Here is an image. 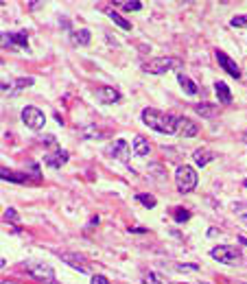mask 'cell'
<instances>
[{
	"label": "cell",
	"mask_w": 247,
	"mask_h": 284,
	"mask_svg": "<svg viewBox=\"0 0 247 284\" xmlns=\"http://www.w3.org/2000/svg\"><path fill=\"white\" fill-rule=\"evenodd\" d=\"M142 122L149 125L151 129L160 131V134H177V118L171 116L166 112H160V109H149L147 107L142 112Z\"/></svg>",
	"instance_id": "1"
},
{
	"label": "cell",
	"mask_w": 247,
	"mask_h": 284,
	"mask_svg": "<svg viewBox=\"0 0 247 284\" xmlns=\"http://www.w3.org/2000/svg\"><path fill=\"white\" fill-rule=\"evenodd\" d=\"M22 269L27 271L31 278H35L37 282H44V284H57L55 280V271L50 269V265L46 262H37V260H27L22 265Z\"/></svg>",
	"instance_id": "2"
},
{
	"label": "cell",
	"mask_w": 247,
	"mask_h": 284,
	"mask_svg": "<svg viewBox=\"0 0 247 284\" xmlns=\"http://www.w3.org/2000/svg\"><path fill=\"white\" fill-rule=\"evenodd\" d=\"M175 182H177V188H180V192H193L195 188H197V173H195L190 166H177L175 170Z\"/></svg>",
	"instance_id": "3"
},
{
	"label": "cell",
	"mask_w": 247,
	"mask_h": 284,
	"mask_svg": "<svg viewBox=\"0 0 247 284\" xmlns=\"http://www.w3.org/2000/svg\"><path fill=\"white\" fill-rule=\"evenodd\" d=\"M177 66H180V61L173 59V57H158V59L145 61V64H142V70L149 74H164L171 68H177Z\"/></svg>",
	"instance_id": "4"
},
{
	"label": "cell",
	"mask_w": 247,
	"mask_h": 284,
	"mask_svg": "<svg viewBox=\"0 0 247 284\" xmlns=\"http://www.w3.org/2000/svg\"><path fill=\"white\" fill-rule=\"evenodd\" d=\"M210 256L223 265H236V262H241V249L232 247V245H219L210 251Z\"/></svg>",
	"instance_id": "5"
},
{
	"label": "cell",
	"mask_w": 247,
	"mask_h": 284,
	"mask_svg": "<svg viewBox=\"0 0 247 284\" xmlns=\"http://www.w3.org/2000/svg\"><path fill=\"white\" fill-rule=\"evenodd\" d=\"M22 120H24V125H27L29 129L40 131L42 127H44V122H46V116H44V112H40L37 107L27 105V107L22 109Z\"/></svg>",
	"instance_id": "6"
},
{
	"label": "cell",
	"mask_w": 247,
	"mask_h": 284,
	"mask_svg": "<svg viewBox=\"0 0 247 284\" xmlns=\"http://www.w3.org/2000/svg\"><path fill=\"white\" fill-rule=\"evenodd\" d=\"M59 258H62V262H66V265H70L72 269H77V271H83V273H90V262H88V258L83 256V253H79V251H59L57 253Z\"/></svg>",
	"instance_id": "7"
},
{
	"label": "cell",
	"mask_w": 247,
	"mask_h": 284,
	"mask_svg": "<svg viewBox=\"0 0 247 284\" xmlns=\"http://www.w3.org/2000/svg\"><path fill=\"white\" fill-rule=\"evenodd\" d=\"M29 85H33V77H18V79H11L9 83H2V92L7 96H16L20 90H24Z\"/></svg>",
	"instance_id": "8"
},
{
	"label": "cell",
	"mask_w": 247,
	"mask_h": 284,
	"mask_svg": "<svg viewBox=\"0 0 247 284\" xmlns=\"http://www.w3.org/2000/svg\"><path fill=\"white\" fill-rule=\"evenodd\" d=\"M177 134L186 135V138H193V135L199 134V125L195 120H190V118L180 116L177 118Z\"/></svg>",
	"instance_id": "9"
},
{
	"label": "cell",
	"mask_w": 247,
	"mask_h": 284,
	"mask_svg": "<svg viewBox=\"0 0 247 284\" xmlns=\"http://www.w3.org/2000/svg\"><path fill=\"white\" fill-rule=\"evenodd\" d=\"M216 61H219V66L225 70V72L230 74V77H234V79H238V77H241V70H238V66L234 64V61L230 59V57L225 55L223 50H216Z\"/></svg>",
	"instance_id": "10"
},
{
	"label": "cell",
	"mask_w": 247,
	"mask_h": 284,
	"mask_svg": "<svg viewBox=\"0 0 247 284\" xmlns=\"http://www.w3.org/2000/svg\"><path fill=\"white\" fill-rule=\"evenodd\" d=\"M2 39H5V46H20V48L29 46V35L24 33V31H18V33H2Z\"/></svg>",
	"instance_id": "11"
},
{
	"label": "cell",
	"mask_w": 247,
	"mask_h": 284,
	"mask_svg": "<svg viewBox=\"0 0 247 284\" xmlns=\"http://www.w3.org/2000/svg\"><path fill=\"white\" fill-rule=\"evenodd\" d=\"M129 149H132V147H129L125 140H116V142L112 144L110 153L116 157V160H120V162H125V164H127V162H129Z\"/></svg>",
	"instance_id": "12"
},
{
	"label": "cell",
	"mask_w": 247,
	"mask_h": 284,
	"mask_svg": "<svg viewBox=\"0 0 247 284\" xmlns=\"http://www.w3.org/2000/svg\"><path fill=\"white\" fill-rule=\"evenodd\" d=\"M68 162V153L62 151V149H55L53 153H49V155H44V164L53 166V168H59V166H64Z\"/></svg>",
	"instance_id": "13"
},
{
	"label": "cell",
	"mask_w": 247,
	"mask_h": 284,
	"mask_svg": "<svg viewBox=\"0 0 247 284\" xmlns=\"http://www.w3.org/2000/svg\"><path fill=\"white\" fill-rule=\"evenodd\" d=\"M97 99L101 100V103H118L120 100V92L114 90V87H99L97 90Z\"/></svg>",
	"instance_id": "14"
},
{
	"label": "cell",
	"mask_w": 247,
	"mask_h": 284,
	"mask_svg": "<svg viewBox=\"0 0 247 284\" xmlns=\"http://www.w3.org/2000/svg\"><path fill=\"white\" fill-rule=\"evenodd\" d=\"M132 151L136 153V155H149V151H151L149 140H147L145 135H136V138H133V144H132Z\"/></svg>",
	"instance_id": "15"
},
{
	"label": "cell",
	"mask_w": 247,
	"mask_h": 284,
	"mask_svg": "<svg viewBox=\"0 0 247 284\" xmlns=\"http://www.w3.org/2000/svg\"><path fill=\"white\" fill-rule=\"evenodd\" d=\"M177 83H180V85H181L184 94H188V96H195V94H197V83H195L190 77H186L184 72H180V74H177Z\"/></svg>",
	"instance_id": "16"
},
{
	"label": "cell",
	"mask_w": 247,
	"mask_h": 284,
	"mask_svg": "<svg viewBox=\"0 0 247 284\" xmlns=\"http://www.w3.org/2000/svg\"><path fill=\"white\" fill-rule=\"evenodd\" d=\"M214 157H216V153L208 151V149H197V151L193 153V160H195V164L197 166H206L208 162H212Z\"/></svg>",
	"instance_id": "17"
},
{
	"label": "cell",
	"mask_w": 247,
	"mask_h": 284,
	"mask_svg": "<svg viewBox=\"0 0 247 284\" xmlns=\"http://www.w3.org/2000/svg\"><path fill=\"white\" fill-rule=\"evenodd\" d=\"M214 92H216V99H219L223 105H230V103H232V94H230V87L225 85L223 81H216V83H214Z\"/></svg>",
	"instance_id": "18"
},
{
	"label": "cell",
	"mask_w": 247,
	"mask_h": 284,
	"mask_svg": "<svg viewBox=\"0 0 247 284\" xmlns=\"http://www.w3.org/2000/svg\"><path fill=\"white\" fill-rule=\"evenodd\" d=\"M195 112H197L201 118H214L219 109H216L212 103H199L197 107H195Z\"/></svg>",
	"instance_id": "19"
},
{
	"label": "cell",
	"mask_w": 247,
	"mask_h": 284,
	"mask_svg": "<svg viewBox=\"0 0 247 284\" xmlns=\"http://www.w3.org/2000/svg\"><path fill=\"white\" fill-rule=\"evenodd\" d=\"M0 175H2V179H9V182H14V184L29 182V175H24V173H11V170H7V168H0Z\"/></svg>",
	"instance_id": "20"
},
{
	"label": "cell",
	"mask_w": 247,
	"mask_h": 284,
	"mask_svg": "<svg viewBox=\"0 0 247 284\" xmlns=\"http://www.w3.org/2000/svg\"><path fill=\"white\" fill-rule=\"evenodd\" d=\"M90 31L88 29H81V31H77V33H72V44H77V46H88L90 44Z\"/></svg>",
	"instance_id": "21"
},
{
	"label": "cell",
	"mask_w": 247,
	"mask_h": 284,
	"mask_svg": "<svg viewBox=\"0 0 247 284\" xmlns=\"http://www.w3.org/2000/svg\"><path fill=\"white\" fill-rule=\"evenodd\" d=\"M142 284H168V280L155 271H149V273H142Z\"/></svg>",
	"instance_id": "22"
},
{
	"label": "cell",
	"mask_w": 247,
	"mask_h": 284,
	"mask_svg": "<svg viewBox=\"0 0 247 284\" xmlns=\"http://www.w3.org/2000/svg\"><path fill=\"white\" fill-rule=\"evenodd\" d=\"M107 13H110V17H112V20H114V24H118L120 29H125V31H129V29H132V24H129V22L125 20L123 16H118V13H116V11H112V9H110V11H107Z\"/></svg>",
	"instance_id": "23"
},
{
	"label": "cell",
	"mask_w": 247,
	"mask_h": 284,
	"mask_svg": "<svg viewBox=\"0 0 247 284\" xmlns=\"http://www.w3.org/2000/svg\"><path fill=\"white\" fill-rule=\"evenodd\" d=\"M136 199L140 201L145 208H155V203H158V201H155V197H153V195H147V192H140Z\"/></svg>",
	"instance_id": "24"
},
{
	"label": "cell",
	"mask_w": 247,
	"mask_h": 284,
	"mask_svg": "<svg viewBox=\"0 0 247 284\" xmlns=\"http://www.w3.org/2000/svg\"><path fill=\"white\" fill-rule=\"evenodd\" d=\"M116 7H123V11H140L142 2L140 0H132V2H116Z\"/></svg>",
	"instance_id": "25"
},
{
	"label": "cell",
	"mask_w": 247,
	"mask_h": 284,
	"mask_svg": "<svg viewBox=\"0 0 247 284\" xmlns=\"http://www.w3.org/2000/svg\"><path fill=\"white\" fill-rule=\"evenodd\" d=\"M173 217H175L177 223H184V221H188L190 218V212L188 210H184V208H175L173 210Z\"/></svg>",
	"instance_id": "26"
},
{
	"label": "cell",
	"mask_w": 247,
	"mask_h": 284,
	"mask_svg": "<svg viewBox=\"0 0 247 284\" xmlns=\"http://www.w3.org/2000/svg\"><path fill=\"white\" fill-rule=\"evenodd\" d=\"M232 26H238V29H247V16H234L232 17Z\"/></svg>",
	"instance_id": "27"
},
{
	"label": "cell",
	"mask_w": 247,
	"mask_h": 284,
	"mask_svg": "<svg viewBox=\"0 0 247 284\" xmlns=\"http://www.w3.org/2000/svg\"><path fill=\"white\" fill-rule=\"evenodd\" d=\"M92 284H110L105 275H92Z\"/></svg>",
	"instance_id": "28"
},
{
	"label": "cell",
	"mask_w": 247,
	"mask_h": 284,
	"mask_svg": "<svg viewBox=\"0 0 247 284\" xmlns=\"http://www.w3.org/2000/svg\"><path fill=\"white\" fill-rule=\"evenodd\" d=\"M177 267V271H197L199 267L197 265H175Z\"/></svg>",
	"instance_id": "29"
},
{
	"label": "cell",
	"mask_w": 247,
	"mask_h": 284,
	"mask_svg": "<svg viewBox=\"0 0 247 284\" xmlns=\"http://www.w3.org/2000/svg\"><path fill=\"white\" fill-rule=\"evenodd\" d=\"M5 217H7V218H11V221H18V212H16L14 208H9V210H7V212H5Z\"/></svg>",
	"instance_id": "30"
},
{
	"label": "cell",
	"mask_w": 247,
	"mask_h": 284,
	"mask_svg": "<svg viewBox=\"0 0 247 284\" xmlns=\"http://www.w3.org/2000/svg\"><path fill=\"white\" fill-rule=\"evenodd\" d=\"M129 232H133V234H147V230H142V227H133V230H129Z\"/></svg>",
	"instance_id": "31"
},
{
	"label": "cell",
	"mask_w": 247,
	"mask_h": 284,
	"mask_svg": "<svg viewBox=\"0 0 247 284\" xmlns=\"http://www.w3.org/2000/svg\"><path fill=\"white\" fill-rule=\"evenodd\" d=\"M238 243H241L243 247H247V238H245V236H241V238H238Z\"/></svg>",
	"instance_id": "32"
},
{
	"label": "cell",
	"mask_w": 247,
	"mask_h": 284,
	"mask_svg": "<svg viewBox=\"0 0 247 284\" xmlns=\"http://www.w3.org/2000/svg\"><path fill=\"white\" fill-rule=\"evenodd\" d=\"M241 221H243V223H245V225H247V212H243V214H241Z\"/></svg>",
	"instance_id": "33"
},
{
	"label": "cell",
	"mask_w": 247,
	"mask_h": 284,
	"mask_svg": "<svg viewBox=\"0 0 247 284\" xmlns=\"http://www.w3.org/2000/svg\"><path fill=\"white\" fill-rule=\"evenodd\" d=\"M2 284H16V282H9V280H5V282H2Z\"/></svg>",
	"instance_id": "34"
},
{
	"label": "cell",
	"mask_w": 247,
	"mask_h": 284,
	"mask_svg": "<svg viewBox=\"0 0 247 284\" xmlns=\"http://www.w3.org/2000/svg\"><path fill=\"white\" fill-rule=\"evenodd\" d=\"M243 140H245V142H247V131H245V135H243Z\"/></svg>",
	"instance_id": "35"
},
{
	"label": "cell",
	"mask_w": 247,
	"mask_h": 284,
	"mask_svg": "<svg viewBox=\"0 0 247 284\" xmlns=\"http://www.w3.org/2000/svg\"><path fill=\"white\" fill-rule=\"evenodd\" d=\"M245 188H247V179H245Z\"/></svg>",
	"instance_id": "36"
},
{
	"label": "cell",
	"mask_w": 247,
	"mask_h": 284,
	"mask_svg": "<svg viewBox=\"0 0 247 284\" xmlns=\"http://www.w3.org/2000/svg\"><path fill=\"white\" fill-rule=\"evenodd\" d=\"M201 284H210V282H201Z\"/></svg>",
	"instance_id": "37"
}]
</instances>
